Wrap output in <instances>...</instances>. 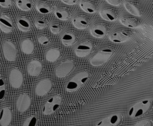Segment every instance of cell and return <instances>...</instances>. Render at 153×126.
Segmentation results:
<instances>
[{"label": "cell", "mask_w": 153, "mask_h": 126, "mask_svg": "<svg viewBox=\"0 0 153 126\" xmlns=\"http://www.w3.org/2000/svg\"><path fill=\"white\" fill-rule=\"evenodd\" d=\"M72 23L75 27L78 29H84L87 27V21L81 16H75L72 20Z\"/></svg>", "instance_id": "cell-17"}, {"label": "cell", "mask_w": 153, "mask_h": 126, "mask_svg": "<svg viewBox=\"0 0 153 126\" xmlns=\"http://www.w3.org/2000/svg\"><path fill=\"white\" fill-rule=\"evenodd\" d=\"M6 93L5 84L3 79L0 77V100L4 99Z\"/></svg>", "instance_id": "cell-30"}, {"label": "cell", "mask_w": 153, "mask_h": 126, "mask_svg": "<svg viewBox=\"0 0 153 126\" xmlns=\"http://www.w3.org/2000/svg\"><path fill=\"white\" fill-rule=\"evenodd\" d=\"M61 1L65 4H66L67 5H74L78 2V0H62Z\"/></svg>", "instance_id": "cell-37"}, {"label": "cell", "mask_w": 153, "mask_h": 126, "mask_svg": "<svg viewBox=\"0 0 153 126\" xmlns=\"http://www.w3.org/2000/svg\"><path fill=\"white\" fill-rule=\"evenodd\" d=\"M62 97L59 95H56L50 97L45 102L42 109V113L49 115L54 113L60 106Z\"/></svg>", "instance_id": "cell-4"}, {"label": "cell", "mask_w": 153, "mask_h": 126, "mask_svg": "<svg viewBox=\"0 0 153 126\" xmlns=\"http://www.w3.org/2000/svg\"><path fill=\"white\" fill-rule=\"evenodd\" d=\"M99 14L103 19H104L108 21L112 22V21H115L116 19V17H115V16L114 15V14L109 10L102 9V10H100Z\"/></svg>", "instance_id": "cell-23"}, {"label": "cell", "mask_w": 153, "mask_h": 126, "mask_svg": "<svg viewBox=\"0 0 153 126\" xmlns=\"http://www.w3.org/2000/svg\"><path fill=\"white\" fill-rule=\"evenodd\" d=\"M2 50L5 58L10 62H14L16 59L17 50L15 45L9 40H6L2 45Z\"/></svg>", "instance_id": "cell-5"}, {"label": "cell", "mask_w": 153, "mask_h": 126, "mask_svg": "<svg viewBox=\"0 0 153 126\" xmlns=\"http://www.w3.org/2000/svg\"><path fill=\"white\" fill-rule=\"evenodd\" d=\"M31 100L30 97L25 93L20 94L16 102V107L17 110L20 113L26 112L30 106Z\"/></svg>", "instance_id": "cell-9"}, {"label": "cell", "mask_w": 153, "mask_h": 126, "mask_svg": "<svg viewBox=\"0 0 153 126\" xmlns=\"http://www.w3.org/2000/svg\"><path fill=\"white\" fill-rule=\"evenodd\" d=\"M92 50V45L90 42H83L79 44L75 48V52L77 57H84L88 55Z\"/></svg>", "instance_id": "cell-13"}, {"label": "cell", "mask_w": 153, "mask_h": 126, "mask_svg": "<svg viewBox=\"0 0 153 126\" xmlns=\"http://www.w3.org/2000/svg\"><path fill=\"white\" fill-rule=\"evenodd\" d=\"M124 7L126 10L131 14L136 16V17H141V13L139 9L134 5L133 4L128 2V1H125L124 3Z\"/></svg>", "instance_id": "cell-21"}, {"label": "cell", "mask_w": 153, "mask_h": 126, "mask_svg": "<svg viewBox=\"0 0 153 126\" xmlns=\"http://www.w3.org/2000/svg\"><path fill=\"white\" fill-rule=\"evenodd\" d=\"M54 14L57 19L61 20H66L69 17L68 13L63 9H56L54 11Z\"/></svg>", "instance_id": "cell-28"}, {"label": "cell", "mask_w": 153, "mask_h": 126, "mask_svg": "<svg viewBox=\"0 0 153 126\" xmlns=\"http://www.w3.org/2000/svg\"><path fill=\"white\" fill-rule=\"evenodd\" d=\"M120 21L121 23H122V24L130 28H135L137 26V23L134 20L130 19H128L126 17H121L120 19Z\"/></svg>", "instance_id": "cell-27"}, {"label": "cell", "mask_w": 153, "mask_h": 126, "mask_svg": "<svg viewBox=\"0 0 153 126\" xmlns=\"http://www.w3.org/2000/svg\"><path fill=\"white\" fill-rule=\"evenodd\" d=\"M12 5L11 0H0V6L4 8H8Z\"/></svg>", "instance_id": "cell-35"}, {"label": "cell", "mask_w": 153, "mask_h": 126, "mask_svg": "<svg viewBox=\"0 0 153 126\" xmlns=\"http://www.w3.org/2000/svg\"><path fill=\"white\" fill-rule=\"evenodd\" d=\"M47 25V22L42 19H38L35 21V26L38 29H44L45 28Z\"/></svg>", "instance_id": "cell-31"}, {"label": "cell", "mask_w": 153, "mask_h": 126, "mask_svg": "<svg viewBox=\"0 0 153 126\" xmlns=\"http://www.w3.org/2000/svg\"><path fill=\"white\" fill-rule=\"evenodd\" d=\"M109 39L111 42L120 44L122 42H124L128 40L130 36L129 35L123 30H117L112 32L109 35Z\"/></svg>", "instance_id": "cell-12"}, {"label": "cell", "mask_w": 153, "mask_h": 126, "mask_svg": "<svg viewBox=\"0 0 153 126\" xmlns=\"http://www.w3.org/2000/svg\"><path fill=\"white\" fill-rule=\"evenodd\" d=\"M17 7L23 11H29L32 7L33 5L31 1L27 0H17L16 1Z\"/></svg>", "instance_id": "cell-25"}, {"label": "cell", "mask_w": 153, "mask_h": 126, "mask_svg": "<svg viewBox=\"0 0 153 126\" xmlns=\"http://www.w3.org/2000/svg\"><path fill=\"white\" fill-rule=\"evenodd\" d=\"M42 69V66L40 62L37 60H31L27 64V71L29 75L32 76H38Z\"/></svg>", "instance_id": "cell-11"}, {"label": "cell", "mask_w": 153, "mask_h": 126, "mask_svg": "<svg viewBox=\"0 0 153 126\" xmlns=\"http://www.w3.org/2000/svg\"><path fill=\"white\" fill-rule=\"evenodd\" d=\"M61 41L62 44L67 47L71 46L75 41V35H74L71 33H64L61 38Z\"/></svg>", "instance_id": "cell-22"}, {"label": "cell", "mask_w": 153, "mask_h": 126, "mask_svg": "<svg viewBox=\"0 0 153 126\" xmlns=\"http://www.w3.org/2000/svg\"><path fill=\"white\" fill-rule=\"evenodd\" d=\"M52 83L49 79H42L36 85L35 93L38 96H44L50 91Z\"/></svg>", "instance_id": "cell-8"}, {"label": "cell", "mask_w": 153, "mask_h": 126, "mask_svg": "<svg viewBox=\"0 0 153 126\" xmlns=\"http://www.w3.org/2000/svg\"><path fill=\"white\" fill-rule=\"evenodd\" d=\"M50 31L54 34H57L60 31V26L57 24H56L54 23H51L50 24Z\"/></svg>", "instance_id": "cell-32"}, {"label": "cell", "mask_w": 153, "mask_h": 126, "mask_svg": "<svg viewBox=\"0 0 153 126\" xmlns=\"http://www.w3.org/2000/svg\"><path fill=\"white\" fill-rule=\"evenodd\" d=\"M113 54L112 49L106 48L99 50L90 60V63L93 66H100L107 62Z\"/></svg>", "instance_id": "cell-3"}, {"label": "cell", "mask_w": 153, "mask_h": 126, "mask_svg": "<svg viewBox=\"0 0 153 126\" xmlns=\"http://www.w3.org/2000/svg\"><path fill=\"white\" fill-rule=\"evenodd\" d=\"M121 120L120 114H113L100 120L96 126H117Z\"/></svg>", "instance_id": "cell-10"}, {"label": "cell", "mask_w": 153, "mask_h": 126, "mask_svg": "<svg viewBox=\"0 0 153 126\" xmlns=\"http://www.w3.org/2000/svg\"><path fill=\"white\" fill-rule=\"evenodd\" d=\"M13 24L11 19L5 15L1 14L0 16V29L5 33H10L12 31Z\"/></svg>", "instance_id": "cell-14"}, {"label": "cell", "mask_w": 153, "mask_h": 126, "mask_svg": "<svg viewBox=\"0 0 153 126\" xmlns=\"http://www.w3.org/2000/svg\"><path fill=\"white\" fill-rule=\"evenodd\" d=\"M21 50L24 53L30 54L34 50V44L31 40L25 39L21 43Z\"/></svg>", "instance_id": "cell-19"}, {"label": "cell", "mask_w": 153, "mask_h": 126, "mask_svg": "<svg viewBox=\"0 0 153 126\" xmlns=\"http://www.w3.org/2000/svg\"><path fill=\"white\" fill-rule=\"evenodd\" d=\"M151 99H144L133 105L128 110V116L130 118H139L144 115L151 106Z\"/></svg>", "instance_id": "cell-2"}, {"label": "cell", "mask_w": 153, "mask_h": 126, "mask_svg": "<svg viewBox=\"0 0 153 126\" xmlns=\"http://www.w3.org/2000/svg\"><path fill=\"white\" fill-rule=\"evenodd\" d=\"M60 56V52L59 49L53 48L48 50L45 54V59L47 61L53 62L56 61Z\"/></svg>", "instance_id": "cell-18"}, {"label": "cell", "mask_w": 153, "mask_h": 126, "mask_svg": "<svg viewBox=\"0 0 153 126\" xmlns=\"http://www.w3.org/2000/svg\"><path fill=\"white\" fill-rule=\"evenodd\" d=\"M89 74L87 72H81L74 76L67 83L66 90L68 92H74L80 88L88 79Z\"/></svg>", "instance_id": "cell-1"}, {"label": "cell", "mask_w": 153, "mask_h": 126, "mask_svg": "<svg viewBox=\"0 0 153 126\" xmlns=\"http://www.w3.org/2000/svg\"><path fill=\"white\" fill-rule=\"evenodd\" d=\"M17 27L22 32H28L30 29V23L25 17H22L18 18L17 20Z\"/></svg>", "instance_id": "cell-20"}, {"label": "cell", "mask_w": 153, "mask_h": 126, "mask_svg": "<svg viewBox=\"0 0 153 126\" xmlns=\"http://www.w3.org/2000/svg\"><path fill=\"white\" fill-rule=\"evenodd\" d=\"M12 119V113L8 107H4L0 111V125L8 126Z\"/></svg>", "instance_id": "cell-15"}, {"label": "cell", "mask_w": 153, "mask_h": 126, "mask_svg": "<svg viewBox=\"0 0 153 126\" xmlns=\"http://www.w3.org/2000/svg\"><path fill=\"white\" fill-rule=\"evenodd\" d=\"M74 63L73 61L67 60L60 63L56 69V75L59 78L66 76L74 69Z\"/></svg>", "instance_id": "cell-6"}, {"label": "cell", "mask_w": 153, "mask_h": 126, "mask_svg": "<svg viewBox=\"0 0 153 126\" xmlns=\"http://www.w3.org/2000/svg\"><path fill=\"white\" fill-rule=\"evenodd\" d=\"M9 80L12 87L19 88L23 82V74L17 68H13L10 72Z\"/></svg>", "instance_id": "cell-7"}, {"label": "cell", "mask_w": 153, "mask_h": 126, "mask_svg": "<svg viewBox=\"0 0 153 126\" xmlns=\"http://www.w3.org/2000/svg\"><path fill=\"white\" fill-rule=\"evenodd\" d=\"M38 42L43 45H47L48 44H49L50 41L49 39L45 35H39V37L38 38Z\"/></svg>", "instance_id": "cell-33"}, {"label": "cell", "mask_w": 153, "mask_h": 126, "mask_svg": "<svg viewBox=\"0 0 153 126\" xmlns=\"http://www.w3.org/2000/svg\"><path fill=\"white\" fill-rule=\"evenodd\" d=\"M91 35L97 38H101L106 35V28L101 24H95L90 29Z\"/></svg>", "instance_id": "cell-16"}, {"label": "cell", "mask_w": 153, "mask_h": 126, "mask_svg": "<svg viewBox=\"0 0 153 126\" xmlns=\"http://www.w3.org/2000/svg\"><path fill=\"white\" fill-rule=\"evenodd\" d=\"M134 126H152V122L148 119H143L137 122Z\"/></svg>", "instance_id": "cell-34"}, {"label": "cell", "mask_w": 153, "mask_h": 126, "mask_svg": "<svg viewBox=\"0 0 153 126\" xmlns=\"http://www.w3.org/2000/svg\"><path fill=\"white\" fill-rule=\"evenodd\" d=\"M36 9L41 14H48L51 11V8L47 4L41 2H38L35 5Z\"/></svg>", "instance_id": "cell-26"}, {"label": "cell", "mask_w": 153, "mask_h": 126, "mask_svg": "<svg viewBox=\"0 0 153 126\" xmlns=\"http://www.w3.org/2000/svg\"><path fill=\"white\" fill-rule=\"evenodd\" d=\"M108 4L114 5V6H118L121 4V1L119 0H106V1Z\"/></svg>", "instance_id": "cell-36"}, {"label": "cell", "mask_w": 153, "mask_h": 126, "mask_svg": "<svg viewBox=\"0 0 153 126\" xmlns=\"http://www.w3.org/2000/svg\"><path fill=\"white\" fill-rule=\"evenodd\" d=\"M79 6L81 8L87 13H94L96 11V8L94 6L87 1H80Z\"/></svg>", "instance_id": "cell-24"}, {"label": "cell", "mask_w": 153, "mask_h": 126, "mask_svg": "<svg viewBox=\"0 0 153 126\" xmlns=\"http://www.w3.org/2000/svg\"><path fill=\"white\" fill-rule=\"evenodd\" d=\"M37 124V118L35 116L32 115L26 118L22 126H36Z\"/></svg>", "instance_id": "cell-29"}]
</instances>
